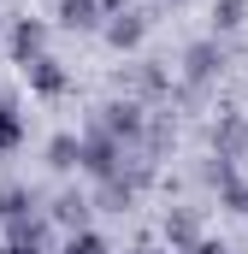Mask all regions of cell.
<instances>
[{"label": "cell", "mask_w": 248, "mask_h": 254, "mask_svg": "<svg viewBox=\"0 0 248 254\" xmlns=\"http://www.w3.org/2000/svg\"><path fill=\"white\" fill-rule=\"evenodd\" d=\"M243 207H248V201H243Z\"/></svg>", "instance_id": "cell-21"}, {"label": "cell", "mask_w": 248, "mask_h": 254, "mask_svg": "<svg viewBox=\"0 0 248 254\" xmlns=\"http://www.w3.org/2000/svg\"><path fill=\"white\" fill-rule=\"evenodd\" d=\"M0 254H24V249H0Z\"/></svg>", "instance_id": "cell-20"}, {"label": "cell", "mask_w": 248, "mask_h": 254, "mask_svg": "<svg viewBox=\"0 0 248 254\" xmlns=\"http://www.w3.org/2000/svg\"><path fill=\"white\" fill-rule=\"evenodd\" d=\"M54 219L83 231V219H89V201H83V195H60V201H54Z\"/></svg>", "instance_id": "cell-12"}, {"label": "cell", "mask_w": 248, "mask_h": 254, "mask_svg": "<svg viewBox=\"0 0 248 254\" xmlns=\"http://www.w3.org/2000/svg\"><path fill=\"white\" fill-rule=\"evenodd\" d=\"M30 207H36L30 190H18V184H12V190H0V219H6V225H12V219H30Z\"/></svg>", "instance_id": "cell-10"}, {"label": "cell", "mask_w": 248, "mask_h": 254, "mask_svg": "<svg viewBox=\"0 0 248 254\" xmlns=\"http://www.w3.org/2000/svg\"><path fill=\"white\" fill-rule=\"evenodd\" d=\"M219 65H225V48L219 42H195L184 54V71H189V89H201L207 77H219Z\"/></svg>", "instance_id": "cell-2"}, {"label": "cell", "mask_w": 248, "mask_h": 254, "mask_svg": "<svg viewBox=\"0 0 248 254\" xmlns=\"http://www.w3.org/2000/svg\"><path fill=\"white\" fill-rule=\"evenodd\" d=\"M24 71H30V83H36L42 95H60V89H65V71H60V60H48V54H36V60L24 65Z\"/></svg>", "instance_id": "cell-5"}, {"label": "cell", "mask_w": 248, "mask_h": 254, "mask_svg": "<svg viewBox=\"0 0 248 254\" xmlns=\"http://www.w3.org/2000/svg\"><path fill=\"white\" fill-rule=\"evenodd\" d=\"M95 12H101V0H60V18L71 24V30H89Z\"/></svg>", "instance_id": "cell-9"}, {"label": "cell", "mask_w": 248, "mask_h": 254, "mask_svg": "<svg viewBox=\"0 0 248 254\" xmlns=\"http://www.w3.org/2000/svg\"><path fill=\"white\" fill-rule=\"evenodd\" d=\"M77 154H83V142H77V136H54V142H48V166H77Z\"/></svg>", "instance_id": "cell-13"}, {"label": "cell", "mask_w": 248, "mask_h": 254, "mask_svg": "<svg viewBox=\"0 0 248 254\" xmlns=\"http://www.w3.org/2000/svg\"><path fill=\"white\" fill-rule=\"evenodd\" d=\"M243 18H248V0H219L213 6V30H237Z\"/></svg>", "instance_id": "cell-14"}, {"label": "cell", "mask_w": 248, "mask_h": 254, "mask_svg": "<svg viewBox=\"0 0 248 254\" xmlns=\"http://www.w3.org/2000/svg\"><path fill=\"white\" fill-rule=\"evenodd\" d=\"M201 178H207V184H219V190H231V184H237V178H231V160H225V154H213V160L201 166Z\"/></svg>", "instance_id": "cell-16"}, {"label": "cell", "mask_w": 248, "mask_h": 254, "mask_svg": "<svg viewBox=\"0 0 248 254\" xmlns=\"http://www.w3.org/2000/svg\"><path fill=\"white\" fill-rule=\"evenodd\" d=\"M42 243H48V225L30 213V219H12V249H24V254H42Z\"/></svg>", "instance_id": "cell-7"}, {"label": "cell", "mask_w": 248, "mask_h": 254, "mask_svg": "<svg viewBox=\"0 0 248 254\" xmlns=\"http://www.w3.org/2000/svg\"><path fill=\"white\" fill-rule=\"evenodd\" d=\"M42 42H48V30H42L36 18H24V24L12 30V54H18V60H24V65H30V60H36V54H42Z\"/></svg>", "instance_id": "cell-6"}, {"label": "cell", "mask_w": 248, "mask_h": 254, "mask_svg": "<svg viewBox=\"0 0 248 254\" xmlns=\"http://www.w3.org/2000/svg\"><path fill=\"white\" fill-rule=\"evenodd\" d=\"M225 254H231V249H225Z\"/></svg>", "instance_id": "cell-22"}, {"label": "cell", "mask_w": 248, "mask_h": 254, "mask_svg": "<svg viewBox=\"0 0 248 254\" xmlns=\"http://www.w3.org/2000/svg\"><path fill=\"white\" fill-rule=\"evenodd\" d=\"M24 136V125H18V107H12V95H0V148H12Z\"/></svg>", "instance_id": "cell-15"}, {"label": "cell", "mask_w": 248, "mask_h": 254, "mask_svg": "<svg viewBox=\"0 0 248 254\" xmlns=\"http://www.w3.org/2000/svg\"><path fill=\"white\" fill-rule=\"evenodd\" d=\"M243 148H248V119H219V125H213V154L237 160Z\"/></svg>", "instance_id": "cell-3"}, {"label": "cell", "mask_w": 248, "mask_h": 254, "mask_svg": "<svg viewBox=\"0 0 248 254\" xmlns=\"http://www.w3.org/2000/svg\"><path fill=\"white\" fill-rule=\"evenodd\" d=\"M136 254H166V249H154V243H142V249H136Z\"/></svg>", "instance_id": "cell-19"}, {"label": "cell", "mask_w": 248, "mask_h": 254, "mask_svg": "<svg viewBox=\"0 0 248 254\" xmlns=\"http://www.w3.org/2000/svg\"><path fill=\"white\" fill-rule=\"evenodd\" d=\"M178 254H225L219 243H189V249H178Z\"/></svg>", "instance_id": "cell-18"}, {"label": "cell", "mask_w": 248, "mask_h": 254, "mask_svg": "<svg viewBox=\"0 0 248 254\" xmlns=\"http://www.w3.org/2000/svg\"><path fill=\"white\" fill-rule=\"evenodd\" d=\"M130 184H124V178H101V207H107V213H124V207H130Z\"/></svg>", "instance_id": "cell-11"}, {"label": "cell", "mask_w": 248, "mask_h": 254, "mask_svg": "<svg viewBox=\"0 0 248 254\" xmlns=\"http://www.w3.org/2000/svg\"><path fill=\"white\" fill-rule=\"evenodd\" d=\"M195 231H201V225H195V213H184V207H178V213H166V237H172V249H189V243H195Z\"/></svg>", "instance_id": "cell-8"}, {"label": "cell", "mask_w": 248, "mask_h": 254, "mask_svg": "<svg viewBox=\"0 0 248 254\" xmlns=\"http://www.w3.org/2000/svg\"><path fill=\"white\" fill-rule=\"evenodd\" d=\"M89 130H101V136H113V142H136V136H142V107H136V101H107Z\"/></svg>", "instance_id": "cell-1"}, {"label": "cell", "mask_w": 248, "mask_h": 254, "mask_svg": "<svg viewBox=\"0 0 248 254\" xmlns=\"http://www.w3.org/2000/svg\"><path fill=\"white\" fill-rule=\"evenodd\" d=\"M142 30H148V18H142V12H113L107 42H113V48H130V42H142Z\"/></svg>", "instance_id": "cell-4"}, {"label": "cell", "mask_w": 248, "mask_h": 254, "mask_svg": "<svg viewBox=\"0 0 248 254\" xmlns=\"http://www.w3.org/2000/svg\"><path fill=\"white\" fill-rule=\"evenodd\" d=\"M65 254H107V243H101V237H89V231H77V237H71V249Z\"/></svg>", "instance_id": "cell-17"}]
</instances>
